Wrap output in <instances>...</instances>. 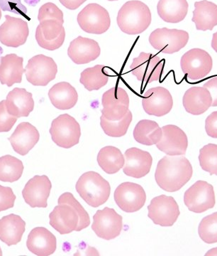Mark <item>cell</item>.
Wrapping results in <instances>:
<instances>
[{
	"label": "cell",
	"instance_id": "obj_29",
	"mask_svg": "<svg viewBox=\"0 0 217 256\" xmlns=\"http://www.w3.org/2000/svg\"><path fill=\"white\" fill-rule=\"evenodd\" d=\"M51 104L59 110L71 109L76 105L78 94L76 89L68 82H60L55 84L48 92Z\"/></svg>",
	"mask_w": 217,
	"mask_h": 256
},
{
	"label": "cell",
	"instance_id": "obj_6",
	"mask_svg": "<svg viewBox=\"0 0 217 256\" xmlns=\"http://www.w3.org/2000/svg\"><path fill=\"white\" fill-rule=\"evenodd\" d=\"M182 70L190 80L196 82L206 78L213 67L211 56L201 48H193L182 56Z\"/></svg>",
	"mask_w": 217,
	"mask_h": 256
},
{
	"label": "cell",
	"instance_id": "obj_42",
	"mask_svg": "<svg viewBox=\"0 0 217 256\" xmlns=\"http://www.w3.org/2000/svg\"><path fill=\"white\" fill-rule=\"evenodd\" d=\"M0 9L4 12H10L20 15L30 20L26 15L27 9L21 3V0H0Z\"/></svg>",
	"mask_w": 217,
	"mask_h": 256
},
{
	"label": "cell",
	"instance_id": "obj_9",
	"mask_svg": "<svg viewBox=\"0 0 217 256\" xmlns=\"http://www.w3.org/2000/svg\"><path fill=\"white\" fill-rule=\"evenodd\" d=\"M149 216L156 225L172 226L181 214L179 206L173 196L161 195L151 200L148 206Z\"/></svg>",
	"mask_w": 217,
	"mask_h": 256
},
{
	"label": "cell",
	"instance_id": "obj_32",
	"mask_svg": "<svg viewBox=\"0 0 217 256\" xmlns=\"http://www.w3.org/2000/svg\"><path fill=\"white\" fill-rule=\"evenodd\" d=\"M97 162L104 172L109 174L117 173L125 162V158L119 148L107 146L102 148L97 154Z\"/></svg>",
	"mask_w": 217,
	"mask_h": 256
},
{
	"label": "cell",
	"instance_id": "obj_8",
	"mask_svg": "<svg viewBox=\"0 0 217 256\" xmlns=\"http://www.w3.org/2000/svg\"><path fill=\"white\" fill-rule=\"evenodd\" d=\"M189 41V34L184 30L157 28L151 34L149 42L155 50L172 54L180 52Z\"/></svg>",
	"mask_w": 217,
	"mask_h": 256
},
{
	"label": "cell",
	"instance_id": "obj_26",
	"mask_svg": "<svg viewBox=\"0 0 217 256\" xmlns=\"http://www.w3.org/2000/svg\"><path fill=\"white\" fill-rule=\"evenodd\" d=\"M23 58L15 54H10L0 58V82L8 87L22 82L25 69Z\"/></svg>",
	"mask_w": 217,
	"mask_h": 256
},
{
	"label": "cell",
	"instance_id": "obj_11",
	"mask_svg": "<svg viewBox=\"0 0 217 256\" xmlns=\"http://www.w3.org/2000/svg\"><path fill=\"white\" fill-rule=\"evenodd\" d=\"M164 68V60L157 55L141 52L134 58L130 66L131 72L140 82L150 84L161 78Z\"/></svg>",
	"mask_w": 217,
	"mask_h": 256
},
{
	"label": "cell",
	"instance_id": "obj_44",
	"mask_svg": "<svg viewBox=\"0 0 217 256\" xmlns=\"http://www.w3.org/2000/svg\"><path fill=\"white\" fill-rule=\"evenodd\" d=\"M205 130L210 137L217 138V111L212 112L205 121Z\"/></svg>",
	"mask_w": 217,
	"mask_h": 256
},
{
	"label": "cell",
	"instance_id": "obj_47",
	"mask_svg": "<svg viewBox=\"0 0 217 256\" xmlns=\"http://www.w3.org/2000/svg\"><path fill=\"white\" fill-rule=\"evenodd\" d=\"M212 47L217 53V32L214 34L213 41H212Z\"/></svg>",
	"mask_w": 217,
	"mask_h": 256
},
{
	"label": "cell",
	"instance_id": "obj_37",
	"mask_svg": "<svg viewBox=\"0 0 217 256\" xmlns=\"http://www.w3.org/2000/svg\"><path fill=\"white\" fill-rule=\"evenodd\" d=\"M200 166L210 175H217V144H208L200 150Z\"/></svg>",
	"mask_w": 217,
	"mask_h": 256
},
{
	"label": "cell",
	"instance_id": "obj_19",
	"mask_svg": "<svg viewBox=\"0 0 217 256\" xmlns=\"http://www.w3.org/2000/svg\"><path fill=\"white\" fill-rule=\"evenodd\" d=\"M163 136L156 144L158 149L170 156H183L188 146V139L183 130L174 124L162 128Z\"/></svg>",
	"mask_w": 217,
	"mask_h": 256
},
{
	"label": "cell",
	"instance_id": "obj_52",
	"mask_svg": "<svg viewBox=\"0 0 217 256\" xmlns=\"http://www.w3.org/2000/svg\"><path fill=\"white\" fill-rule=\"evenodd\" d=\"M108 1H111V2H112V1H117V0H108Z\"/></svg>",
	"mask_w": 217,
	"mask_h": 256
},
{
	"label": "cell",
	"instance_id": "obj_51",
	"mask_svg": "<svg viewBox=\"0 0 217 256\" xmlns=\"http://www.w3.org/2000/svg\"><path fill=\"white\" fill-rule=\"evenodd\" d=\"M1 9H0V20H1Z\"/></svg>",
	"mask_w": 217,
	"mask_h": 256
},
{
	"label": "cell",
	"instance_id": "obj_14",
	"mask_svg": "<svg viewBox=\"0 0 217 256\" xmlns=\"http://www.w3.org/2000/svg\"><path fill=\"white\" fill-rule=\"evenodd\" d=\"M102 104L104 118L109 120H119L129 111V95L122 88H112L102 96Z\"/></svg>",
	"mask_w": 217,
	"mask_h": 256
},
{
	"label": "cell",
	"instance_id": "obj_12",
	"mask_svg": "<svg viewBox=\"0 0 217 256\" xmlns=\"http://www.w3.org/2000/svg\"><path fill=\"white\" fill-rule=\"evenodd\" d=\"M122 228V216L113 208L105 207L94 215L92 229L99 238L112 240L120 235Z\"/></svg>",
	"mask_w": 217,
	"mask_h": 256
},
{
	"label": "cell",
	"instance_id": "obj_41",
	"mask_svg": "<svg viewBox=\"0 0 217 256\" xmlns=\"http://www.w3.org/2000/svg\"><path fill=\"white\" fill-rule=\"evenodd\" d=\"M16 121L17 118L7 112L6 100H1L0 102V132H9Z\"/></svg>",
	"mask_w": 217,
	"mask_h": 256
},
{
	"label": "cell",
	"instance_id": "obj_45",
	"mask_svg": "<svg viewBox=\"0 0 217 256\" xmlns=\"http://www.w3.org/2000/svg\"><path fill=\"white\" fill-rule=\"evenodd\" d=\"M204 87L206 88L211 94L213 102L212 106L217 107V76L210 79L208 82L204 84Z\"/></svg>",
	"mask_w": 217,
	"mask_h": 256
},
{
	"label": "cell",
	"instance_id": "obj_36",
	"mask_svg": "<svg viewBox=\"0 0 217 256\" xmlns=\"http://www.w3.org/2000/svg\"><path fill=\"white\" fill-rule=\"evenodd\" d=\"M132 112L129 110L124 118L119 120H109L103 116L100 117V126L104 133L109 137L121 138L127 134L132 122Z\"/></svg>",
	"mask_w": 217,
	"mask_h": 256
},
{
	"label": "cell",
	"instance_id": "obj_18",
	"mask_svg": "<svg viewBox=\"0 0 217 256\" xmlns=\"http://www.w3.org/2000/svg\"><path fill=\"white\" fill-rule=\"evenodd\" d=\"M65 30L63 24L56 20H46L40 22L36 30L37 43L41 48L48 50H58L63 46Z\"/></svg>",
	"mask_w": 217,
	"mask_h": 256
},
{
	"label": "cell",
	"instance_id": "obj_15",
	"mask_svg": "<svg viewBox=\"0 0 217 256\" xmlns=\"http://www.w3.org/2000/svg\"><path fill=\"white\" fill-rule=\"evenodd\" d=\"M52 184L46 175H36L25 185L23 200L32 208H46Z\"/></svg>",
	"mask_w": 217,
	"mask_h": 256
},
{
	"label": "cell",
	"instance_id": "obj_3",
	"mask_svg": "<svg viewBox=\"0 0 217 256\" xmlns=\"http://www.w3.org/2000/svg\"><path fill=\"white\" fill-rule=\"evenodd\" d=\"M75 188L82 200L94 208L103 205L110 196V184L95 172L84 173L77 182Z\"/></svg>",
	"mask_w": 217,
	"mask_h": 256
},
{
	"label": "cell",
	"instance_id": "obj_25",
	"mask_svg": "<svg viewBox=\"0 0 217 256\" xmlns=\"http://www.w3.org/2000/svg\"><path fill=\"white\" fill-rule=\"evenodd\" d=\"M5 100L7 112L16 118L28 117L34 108L33 96L24 88H15Z\"/></svg>",
	"mask_w": 217,
	"mask_h": 256
},
{
	"label": "cell",
	"instance_id": "obj_1",
	"mask_svg": "<svg viewBox=\"0 0 217 256\" xmlns=\"http://www.w3.org/2000/svg\"><path fill=\"white\" fill-rule=\"evenodd\" d=\"M193 166L183 156H165L158 163L155 178L160 188L168 192L179 191L193 176Z\"/></svg>",
	"mask_w": 217,
	"mask_h": 256
},
{
	"label": "cell",
	"instance_id": "obj_31",
	"mask_svg": "<svg viewBox=\"0 0 217 256\" xmlns=\"http://www.w3.org/2000/svg\"><path fill=\"white\" fill-rule=\"evenodd\" d=\"M187 0H160L157 5L158 14L167 23L181 22L188 12Z\"/></svg>",
	"mask_w": 217,
	"mask_h": 256
},
{
	"label": "cell",
	"instance_id": "obj_24",
	"mask_svg": "<svg viewBox=\"0 0 217 256\" xmlns=\"http://www.w3.org/2000/svg\"><path fill=\"white\" fill-rule=\"evenodd\" d=\"M26 246L30 252L38 256H48L56 250V238L44 227L32 229L28 236Z\"/></svg>",
	"mask_w": 217,
	"mask_h": 256
},
{
	"label": "cell",
	"instance_id": "obj_30",
	"mask_svg": "<svg viewBox=\"0 0 217 256\" xmlns=\"http://www.w3.org/2000/svg\"><path fill=\"white\" fill-rule=\"evenodd\" d=\"M192 21L200 31L213 30L217 25V5L208 0L196 2Z\"/></svg>",
	"mask_w": 217,
	"mask_h": 256
},
{
	"label": "cell",
	"instance_id": "obj_5",
	"mask_svg": "<svg viewBox=\"0 0 217 256\" xmlns=\"http://www.w3.org/2000/svg\"><path fill=\"white\" fill-rule=\"evenodd\" d=\"M25 73L26 80L32 85L45 86L56 77L58 66L53 58L38 54L28 60Z\"/></svg>",
	"mask_w": 217,
	"mask_h": 256
},
{
	"label": "cell",
	"instance_id": "obj_16",
	"mask_svg": "<svg viewBox=\"0 0 217 256\" xmlns=\"http://www.w3.org/2000/svg\"><path fill=\"white\" fill-rule=\"evenodd\" d=\"M5 22L0 26V42L4 46L17 48L26 43L29 34L28 23L20 18L5 15Z\"/></svg>",
	"mask_w": 217,
	"mask_h": 256
},
{
	"label": "cell",
	"instance_id": "obj_43",
	"mask_svg": "<svg viewBox=\"0 0 217 256\" xmlns=\"http://www.w3.org/2000/svg\"><path fill=\"white\" fill-rule=\"evenodd\" d=\"M16 196L12 188L0 185V212L13 208Z\"/></svg>",
	"mask_w": 217,
	"mask_h": 256
},
{
	"label": "cell",
	"instance_id": "obj_22",
	"mask_svg": "<svg viewBox=\"0 0 217 256\" xmlns=\"http://www.w3.org/2000/svg\"><path fill=\"white\" fill-rule=\"evenodd\" d=\"M100 47L95 40L78 36L70 42L68 55L76 64H87L97 60L100 55Z\"/></svg>",
	"mask_w": 217,
	"mask_h": 256
},
{
	"label": "cell",
	"instance_id": "obj_48",
	"mask_svg": "<svg viewBox=\"0 0 217 256\" xmlns=\"http://www.w3.org/2000/svg\"><path fill=\"white\" fill-rule=\"evenodd\" d=\"M205 256H217V248H213L211 249V250H209V252L205 254Z\"/></svg>",
	"mask_w": 217,
	"mask_h": 256
},
{
	"label": "cell",
	"instance_id": "obj_2",
	"mask_svg": "<svg viewBox=\"0 0 217 256\" xmlns=\"http://www.w3.org/2000/svg\"><path fill=\"white\" fill-rule=\"evenodd\" d=\"M118 26L129 35L140 34L151 23V12L149 6L138 0H131L123 5L118 12Z\"/></svg>",
	"mask_w": 217,
	"mask_h": 256
},
{
	"label": "cell",
	"instance_id": "obj_10",
	"mask_svg": "<svg viewBox=\"0 0 217 256\" xmlns=\"http://www.w3.org/2000/svg\"><path fill=\"white\" fill-rule=\"evenodd\" d=\"M184 202L194 213H203L214 208L216 200L213 185L203 180L196 182L185 193Z\"/></svg>",
	"mask_w": 217,
	"mask_h": 256
},
{
	"label": "cell",
	"instance_id": "obj_21",
	"mask_svg": "<svg viewBox=\"0 0 217 256\" xmlns=\"http://www.w3.org/2000/svg\"><path fill=\"white\" fill-rule=\"evenodd\" d=\"M39 138L36 127L29 122H23L18 124L9 140L13 150L20 156H24L34 148Z\"/></svg>",
	"mask_w": 217,
	"mask_h": 256
},
{
	"label": "cell",
	"instance_id": "obj_39",
	"mask_svg": "<svg viewBox=\"0 0 217 256\" xmlns=\"http://www.w3.org/2000/svg\"><path fill=\"white\" fill-rule=\"evenodd\" d=\"M58 204H59L63 203L68 204L74 207L76 210L77 214H78L79 223L75 232H80V230L87 228L90 226V216H89L86 210L79 203V202L70 192H65V193L60 195L58 198Z\"/></svg>",
	"mask_w": 217,
	"mask_h": 256
},
{
	"label": "cell",
	"instance_id": "obj_34",
	"mask_svg": "<svg viewBox=\"0 0 217 256\" xmlns=\"http://www.w3.org/2000/svg\"><path fill=\"white\" fill-rule=\"evenodd\" d=\"M103 65H96L87 68L82 72L80 82L88 92L100 90L105 86L109 80V76L106 73Z\"/></svg>",
	"mask_w": 217,
	"mask_h": 256
},
{
	"label": "cell",
	"instance_id": "obj_23",
	"mask_svg": "<svg viewBox=\"0 0 217 256\" xmlns=\"http://www.w3.org/2000/svg\"><path fill=\"white\" fill-rule=\"evenodd\" d=\"M50 225L61 235L76 230L79 216L76 210L68 204H59L50 214Z\"/></svg>",
	"mask_w": 217,
	"mask_h": 256
},
{
	"label": "cell",
	"instance_id": "obj_20",
	"mask_svg": "<svg viewBox=\"0 0 217 256\" xmlns=\"http://www.w3.org/2000/svg\"><path fill=\"white\" fill-rule=\"evenodd\" d=\"M125 162L123 172L127 176L140 178L146 176L151 171L153 158L149 152L136 148H131L125 152Z\"/></svg>",
	"mask_w": 217,
	"mask_h": 256
},
{
	"label": "cell",
	"instance_id": "obj_33",
	"mask_svg": "<svg viewBox=\"0 0 217 256\" xmlns=\"http://www.w3.org/2000/svg\"><path fill=\"white\" fill-rule=\"evenodd\" d=\"M163 136L162 128L154 120H142L136 124L134 130V138L136 142L144 146L157 144Z\"/></svg>",
	"mask_w": 217,
	"mask_h": 256
},
{
	"label": "cell",
	"instance_id": "obj_40",
	"mask_svg": "<svg viewBox=\"0 0 217 256\" xmlns=\"http://www.w3.org/2000/svg\"><path fill=\"white\" fill-rule=\"evenodd\" d=\"M38 20L39 22L46 21V20H56V21L63 24V13L53 3H45V4L42 5L39 11H38Z\"/></svg>",
	"mask_w": 217,
	"mask_h": 256
},
{
	"label": "cell",
	"instance_id": "obj_35",
	"mask_svg": "<svg viewBox=\"0 0 217 256\" xmlns=\"http://www.w3.org/2000/svg\"><path fill=\"white\" fill-rule=\"evenodd\" d=\"M23 162L18 158L9 154L0 158V181L15 182L22 176Z\"/></svg>",
	"mask_w": 217,
	"mask_h": 256
},
{
	"label": "cell",
	"instance_id": "obj_4",
	"mask_svg": "<svg viewBox=\"0 0 217 256\" xmlns=\"http://www.w3.org/2000/svg\"><path fill=\"white\" fill-rule=\"evenodd\" d=\"M50 134L55 144L69 149L80 142L81 128L73 117L68 114H63L53 120Z\"/></svg>",
	"mask_w": 217,
	"mask_h": 256
},
{
	"label": "cell",
	"instance_id": "obj_17",
	"mask_svg": "<svg viewBox=\"0 0 217 256\" xmlns=\"http://www.w3.org/2000/svg\"><path fill=\"white\" fill-rule=\"evenodd\" d=\"M144 110L149 116L162 117L172 110L173 99L171 92L163 87H155L145 92L142 98Z\"/></svg>",
	"mask_w": 217,
	"mask_h": 256
},
{
	"label": "cell",
	"instance_id": "obj_50",
	"mask_svg": "<svg viewBox=\"0 0 217 256\" xmlns=\"http://www.w3.org/2000/svg\"><path fill=\"white\" fill-rule=\"evenodd\" d=\"M2 256V252H1V248H0V256Z\"/></svg>",
	"mask_w": 217,
	"mask_h": 256
},
{
	"label": "cell",
	"instance_id": "obj_13",
	"mask_svg": "<svg viewBox=\"0 0 217 256\" xmlns=\"http://www.w3.org/2000/svg\"><path fill=\"white\" fill-rule=\"evenodd\" d=\"M114 198L121 210L127 213H134L144 206L146 194L141 185L127 182L118 186L114 192Z\"/></svg>",
	"mask_w": 217,
	"mask_h": 256
},
{
	"label": "cell",
	"instance_id": "obj_7",
	"mask_svg": "<svg viewBox=\"0 0 217 256\" xmlns=\"http://www.w3.org/2000/svg\"><path fill=\"white\" fill-rule=\"evenodd\" d=\"M77 22L84 32L92 34H102L111 25L107 10L96 3L87 4L77 15Z\"/></svg>",
	"mask_w": 217,
	"mask_h": 256
},
{
	"label": "cell",
	"instance_id": "obj_46",
	"mask_svg": "<svg viewBox=\"0 0 217 256\" xmlns=\"http://www.w3.org/2000/svg\"><path fill=\"white\" fill-rule=\"evenodd\" d=\"M59 1L67 9L75 10L78 9L87 0H59Z\"/></svg>",
	"mask_w": 217,
	"mask_h": 256
},
{
	"label": "cell",
	"instance_id": "obj_28",
	"mask_svg": "<svg viewBox=\"0 0 217 256\" xmlns=\"http://www.w3.org/2000/svg\"><path fill=\"white\" fill-rule=\"evenodd\" d=\"M26 230V222L19 216L11 214L0 220V240L8 246L21 242Z\"/></svg>",
	"mask_w": 217,
	"mask_h": 256
},
{
	"label": "cell",
	"instance_id": "obj_27",
	"mask_svg": "<svg viewBox=\"0 0 217 256\" xmlns=\"http://www.w3.org/2000/svg\"><path fill=\"white\" fill-rule=\"evenodd\" d=\"M213 98L205 87H192L184 94L183 106L187 112L194 116L205 114L212 106Z\"/></svg>",
	"mask_w": 217,
	"mask_h": 256
},
{
	"label": "cell",
	"instance_id": "obj_38",
	"mask_svg": "<svg viewBox=\"0 0 217 256\" xmlns=\"http://www.w3.org/2000/svg\"><path fill=\"white\" fill-rule=\"evenodd\" d=\"M198 234L206 244L217 242V212L203 218L198 228Z\"/></svg>",
	"mask_w": 217,
	"mask_h": 256
},
{
	"label": "cell",
	"instance_id": "obj_49",
	"mask_svg": "<svg viewBox=\"0 0 217 256\" xmlns=\"http://www.w3.org/2000/svg\"><path fill=\"white\" fill-rule=\"evenodd\" d=\"M3 54V50L1 46H0V57H1V54Z\"/></svg>",
	"mask_w": 217,
	"mask_h": 256
}]
</instances>
